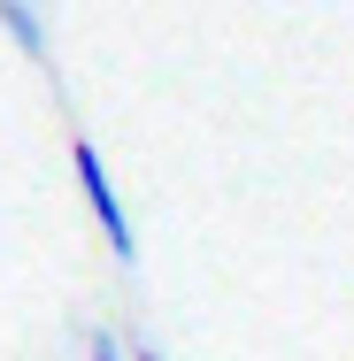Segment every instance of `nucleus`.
Listing matches in <instances>:
<instances>
[{
	"label": "nucleus",
	"mask_w": 354,
	"mask_h": 361,
	"mask_svg": "<svg viewBox=\"0 0 354 361\" xmlns=\"http://www.w3.org/2000/svg\"><path fill=\"white\" fill-rule=\"evenodd\" d=\"M70 169H77V185H85V208H93V223H100L108 254H116V262H139V231H131V216H124V192H116V177H108L100 146L70 139Z\"/></svg>",
	"instance_id": "obj_1"
},
{
	"label": "nucleus",
	"mask_w": 354,
	"mask_h": 361,
	"mask_svg": "<svg viewBox=\"0 0 354 361\" xmlns=\"http://www.w3.org/2000/svg\"><path fill=\"white\" fill-rule=\"evenodd\" d=\"M0 31H8L23 54H47V23H39V8H31V0H0Z\"/></svg>",
	"instance_id": "obj_2"
},
{
	"label": "nucleus",
	"mask_w": 354,
	"mask_h": 361,
	"mask_svg": "<svg viewBox=\"0 0 354 361\" xmlns=\"http://www.w3.org/2000/svg\"><path fill=\"white\" fill-rule=\"evenodd\" d=\"M93 361H124V346H116V338L100 331V338H93Z\"/></svg>",
	"instance_id": "obj_3"
},
{
	"label": "nucleus",
	"mask_w": 354,
	"mask_h": 361,
	"mask_svg": "<svg viewBox=\"0 0 354 361\" xmlns=\"http://www.w3.org/2000/svg\"><path fill=\"white\" fill-rule=\"evenodd\" d=\"M131 361H162V354H154V346H139V354H131Z\"/></svg>",
	"instance_id": "obj_4"
}]
</instances>
